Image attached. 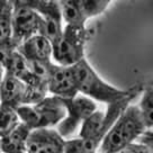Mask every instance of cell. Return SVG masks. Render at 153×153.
Segmentation results:
<instances>
[{
    "label": "cell",
    "instance_id": "obj_1",
    "mask_svg": "<svg viewBox=\"0 0 153 153\" xmlns=\"http://www.w3.org/2000/svg\"><path fill=\"white\" fill-rule=\"evenodd\" d=\"M141 91L142 86L136 85L123 99L107 105L106 111H94L80 126L79 137L65 140L64 153H98L106 134Z\"/></svg>",
    "mask_w": 153,
    "mask_h": 153
},
{
    "label": "cell",
    "instance_id": "obj_2",
    "mask_svg": "<svg viewBox=\"0 0 153 153\" xmlns=\"http://www.w3.org/2000/svg\"><path fill=\"white\" fill-rule=\"evenodd\" d=\"M139 106L129 105L106 134L98 153H116L134 143L145 132Z\"/></svg>",
    "mask_w": 153,
    "mask_h": 153
},
{
    "label": "cell",
    "instance_id": "obj_3",
    "mask_svg": "<svg viewBox=\"0 0 153 153\" xmlns=\"http://www.w3.org/2000/svg\"><path fill=\"white\" fill-rule=\"evenodd\" d=\"M71 69L78 94H81V96L91 100L109 105L128 95L129 89L122 90L102 80L86 59L72 65Z\"/></svg>",
    "mask_w": 153,
    "mask_h": 153
},
{
    "label": "cell",
    "instance_id": "obj_4",
    "mask_svg": "<svg viewBox=\"0 0 153 153\" xmlns=\"http://www.w3.org/2000/svg\"><path fill=\"white\" fill-rule=\"evenodd\" d=\"M20 123L30 131L39 128H53L65 117V107L61 98L46 96L35 105H24L17 108Z\"/></svg>",
    "mask_w": 153,
    "mask_h": 153
},
{
    "label": "cell",
    "instance_id": "obj_5",
    "mask_svg": "<svg viewBox=\"0 0 153 153\" xmlns=\"http://www.w3.org/2000/svg\"><path fill=\"white\" fill-rule=\"evenodd\" d=\"M87 38L86 26L65 25L60 38L52 45L54 63L62 67H72L83 60Z\"/></svg>",
    "mask_w": 153,
    "mask_h": 153
},
{
    "label": "cell",
    "instance_id": "obj_6",
    "mask_svg": "<svg viewBox=\"0 0 153 153\" xmlns=\"http://www.w3.org/2000/svg\"><path fill=\"white\" fill-rule=\"evenodd\" d=\"M13 41L17 48L22 43L35 35H41L42 19L35 10L29 7L26 0L13 1Z\"/></svg>",
    "mask_w": 153,
    "mask_h": 153
},
{
    "label": "cell",
    "instance_id": "obj_7",
    "mask_svg": "<svg viewBox=\"0 0 153 153\" xmlns=\"http://www.w3.org/2000/svg\"><path fill=\"white\" fill-rule=\"evenodd\" d=\"M65 107V117L56 126V132L65 140L74 133L79 126L97 110V105L94 100L85 96L78 95L71 99H62Z\"/></svg>",
    "mask_w": 153,
    "mask_h": 153
},
{
    "label": "cell",
    "instance_id": "obj_8",
    "mask_svg": "<svg viewBox=\"0 0 153 153\" xmlns=\"http://www.w3.org/2000/svg\"><path fill=\"white\" fill-rule=\"evenodd\" d=\"M110 2V0H60L59 5L67 25L86 26L88 19L101 15Z\"/></svg>",
    "mask_w": 153,
    "mask_h": 153
},
{
    "label": "cell",
    "instance_id": "obj_9",
    "mask_svg": "<svg viewBox=\"0 0 153 153\" xmlns=\"http://www.w3.org/2000/svg\"><path fill=\"white\" fill-rule=\"evenodd\" d=\"M27 5L32 7L42 19L43 35L52 43V45L60 38L62 34V14L59 1L55 0H26Z\"/></svg>",
    "mask_w": 153,
    "mask_h": 153
},
{
    "label": "cell",
    "instance_id": "obj_10",
    "mask_svg": "<svg viewBox=\"0 0 153 153\" xmlns=\"http://www.w3.org/2000/svg\"><path fill=\"white\" fill-rule=\"evenodd\" d=\"M48 91L51 96L61 99H71L79 95L71 67L52 63L48 79Z\"/></svg>",
    "mask_w": 153,
    "mask_h": 153
},
{
    "label": "cell",
    "instance_id": "obj_11",
    "mask_svg": "<svg viewBox=\"0 0 153 153\" xmlns=\"http://www.w3.org/2000/svg\"><path fill=\"white\" fill-rule=\"evenodd\" d=\"M65 140L55 128L30 131L26 144V153H64Z\"/></svg>",
    "mask_w": 153,
    "mask_h": 153
},
{
    "label": "cell",
    "instance_id": "obj_12",
    "mask_svg": "<svg viewBox=\"0 0 153 153\" xmlns=\"http://www.w3.org/2000/svg\"><path fill=\"white\" fill-rule=\"evenodd\" d=\"M17 51L28 62H52V43L39 34L20 44Z\"/></svg>",
    "mask_w": 153,
    "mask_h": 153
},
{
    "label": "cell",
    "instance_id": "obj_13",
    "mask_svg": "<svg viewBox=\"0 0 153 153\" xmlns=\"http://www.w3.org/2000/svg\"><path fill=\"white\" fill-rule=\"evenodd\" d=\"M26 85L8 73L4 74L0 82V105L18 108L23 106Z\"/></svg>",
    "mask_w": 153,
    "mask_h": 153
},
{
    "label": "cell",
    "instance_id": "obj_14",
    "mask_svg": "<svg viewBox=\"0 0 153 153\" xmlns=\"http://www.w3.org/2000/svg\"><path fill=\"white\" fill-rule=\"evenodd\" d=\"M30 129L23 123L17 125L13 131L0 137L1 153H26L27 139Z\"/></svg>",
    "mask_w": 153,
    "mask_h": 153
},
{
    "label": "cell",
    "instance_id": "obj_15",
    "mask_svg": "<svg viewBox=\"0 0 153 153\" xmlns=\"http://www.w3.org/2000/svg\"><path fill=\"white\" fill-rule=\"evenodd\" d=\"M11 15H13V1L7 0L6 5L0 11V45L14 43Z\"/></svg>",
    "mask_w": 153,
    "mask_h": 153
},
{
    "label": "cell",
    "instance_id": "obj_16",
    "mask_svg": "<svg viewBox=\"0 0 153 153\" xmlns=\"http://www.w3.org/2000/svg\"><path fill=\"white\" fill-rule=\"evenodd\" d=\"M20 124L17 109L8 106L0 105V137Z\"/></svg>",
    "mask_w": 153,
    "mask_h": 153
},
{
    "label": "cell",
    "instance_id": "obj_17",
    "mask_svg": "<svg viewBox=\"0 0 153 153\" xmlns=\"http://www.w3.org/2000/svg\"><path fill=\"white\" fill-rule=\"evenodd\" d=\"M146 129L153 128V86L145 89L139 105Z\"/></svg>",
    "mask_w": 153,
    "mask_h": 153
},
{
    "label": "cell",
    "instance_id": "obj_18",
    "mask_svg": "<svg viewBox=\"0 0 153 153\" xmlns=\"http://www.w3.org/2000/svg\"><path fill=\"white\" fill-rule=\"evenodd\" d=\"M137 141L139 144L145 146L150 152L153 153V128L145 129V132L137 139Z\"/></svg>",
    "mask_w": 153,
    "mask_h": 153
},
{
    "label": "cell",
    "instance_id": "obj_19",
    "mask_svg": "<svg viewBox=\"0 0 153 153\" xmlns=\"http://www.w3.org/2000/svg\"><path fill=\"white\" fill-rule=\"evenodd\" d=\"M116 153H151L148 149L139 143H133Z\"/></svg>",
    "mask_w": 153,
    "mask_h": 153
},
{
    "label": "cell",
    "instance_id": "obj_20",
    "mask_svg": "<svg viewBox=\"0 0 153 153\" xmlns=\"http://www.w3.org/2000/svg\"><path fill=\"white\" fill-rule=\"evenodd\" d=\"M4 74H5V69L2 67H0V82H1V79H2Z\"/></svg>",
    "mask_w": 153,
    "mask_h": 153
},
{
    "label": "cell",
    "instance_id": "obj_21",
    "mask_svg": "<svg viewBox=\"0 0 153 153\" xmlns=\"http://www.w3.org/2000/svg\"><path fill=\"white\" fill-rule=\"evenodd\" d=\"M6 2H7V0H0V11L4 8V6L6 5Z\"/></svg>",
    "mask_w": 153,
    "mask_h": 153
}]
</instances>
